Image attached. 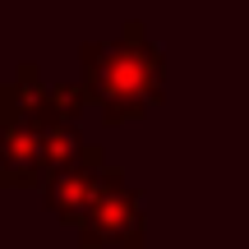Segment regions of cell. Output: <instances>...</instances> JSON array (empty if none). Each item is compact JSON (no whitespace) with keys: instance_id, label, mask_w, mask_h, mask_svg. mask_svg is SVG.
Instances as JSON below:
<instances>
[{"instance_id":"5b68a950","label":"cell","mask_w":249,"mask_h":249,"mask_svg":"<svg viewBox=\"0 0 249 249\" xmlns=\"http://www.w3.org/2000/svg\"><path fill=\"white\" fill-rule=\"evenodd\" d=\"M79 148H83L79 124H46V129H42V143H37L42 180H46V176H55V171H65L74 157H79Z\"/></svg>"},{"instance_id":"6da1fadb","label":"cell","mask_w":249,"mask_h":249,"mask_svg":"<svg viewBox=\"0 0 249 249\" xmlns=\"http://www.w3.org/2000/svg\"><path fill=\"white\" fill-rule=\"evenodd\" d=\"M83 60V92H88V107H102V120L120 124L134 120L161 102L166 88V55L152 37H143V23L129 18L120 28L116 42H83L79 46Z\"/></svg>"},{"instance_id":"52a82bcc","label":"cell","mask_w":249,"mask_h":249,"mask_svg":"<svg viewBox=\"0 0 249 249\" xmlns=\"http://www.w3.org/2000/svg\"><path fill=\"white\" fill-rule=\"evenodd\" d=\"M0 189H5V176H0Z\"/></svg>"},{"instance_id":"277c9868","label":"cell","mask_w":249,"mask_h":249,"mask_svg":"<svg viewBox=\"0 0 249 249\" xmlns=\"http://www.w3.org/2000/svg\"><path fill=\"white\" fill-rule=\"evenodd\" d=\"M37 143H42V129H37L33 120L0 116V176H5V189H28V185H42V161H37Z\"/></svg>"},{"instance_id":"7a4b0ae2","label":"cell","mask_w":249,"mask_h":249,"mask_svg":"<svg viewBox=\"0 0 249 249\" xmlns=\"http://www.w3.org/2000/svg\"><path fill=\"white\" fill-rule=\"evenodd\" d=\"M79 245L83 249H102V245H120V249H143V189L124 180L120 166H102L97 176V194L79 217Z\"/></svg>"},{"instance_id":"3957f363","label":"cell","mask_w":249,"mask_h":249,"mask_svg":"<svg viewBox=\"0 0 249 249\" xmlns=\"http://www.w3.org/2000/svg\"><path fill=\"white\" fill-rule=\"evenodd\" d=\"M102 166H107V152L92 148V143H83L79 157H74L65 171H55V176L42 180L46 208H51L60 222H74V226H79L83 208H88L92 194H97V176H102Z\"/></svg>"},{"instance_id":"8992f818","label":"cell","mask_w":249,"mask_h":249,"mask_svg":"<svg viewBox=\"0 0 249 249\" xmlns=\"http://www.w3.org/2000/svg\"><path fill=\"white\" fill-rule=\"evenodd\" d=\"M46 120L51 124H79V116L88 111V92H83V83H46Z\"/></svg>"}]
</instances>
